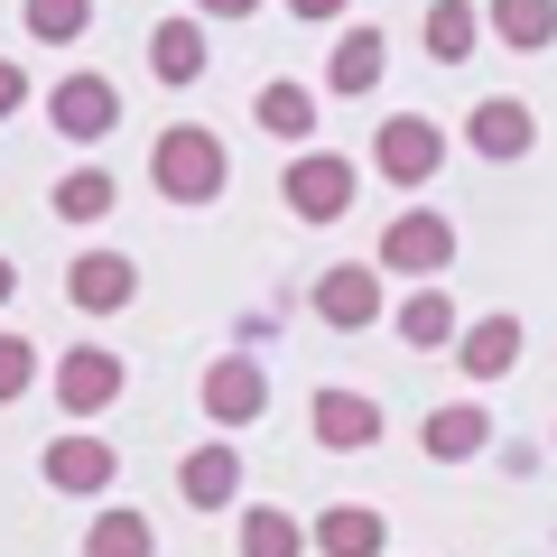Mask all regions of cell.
<instances>
[{"mask_svg": "<svg viewBox=\"0 0 557 557\" xmlns=\"http://www.w3.org/2000/svg\"><path fill=\"white\" fill-rule=\"evenodd\" d=\"M465 139H474L483 159H530V139H539V121H530V102L493 94V102H474V121H465Z\"/></svg>", "mask_w": 557, "mask_h": 557, "instance_id": "cell-13", "label": "cell"}, {"mask_svg": "<svg viewBox=\"0 0 557 557\" xmlns=\"http://www.w3.org/2000/svg\"><path fill=\"white\" fill-rule=\"evenodd\" d=\"M121 381H131V372H121V354H112V344H75V354L57 362V409L84 428V418H102V409L121 399Z\"/></svg>", "mask_w": 557, "mask_h": 557, "instance_id": "cell-4", "label": "cell"}, {"mask_svg": "<svg viewBox=\"0 0 557 557\" xmlns=\"http://www.w3.org/2000/svg\"><path fill=\"white\" fill-rule=\"evenodd\" d=\"M205 418H214V428H251L260 409H270V381H260V362L251 354H223L214 372H205Z\"/></svg>", "mask_w": 557, "mask_h": 557, "instance_id": "cell-7", "label": "cell"}, {"mask_svg": "<svg viewBox=\"0 0 557 557\" xmlns=\"http://www.w3.org/2000/svg\"><path fill=\"white\" fill-rule=\"evenodd\" d=\"M149 177H159L168 205H214L223 196V139L196 131V121H168L149 139Z\"/></svg>", "mask_w": 557, "mask_h": 557, "instance_id": "cell-1", "label": "cell"}, {"mask_svg": "<svg viewBox=\"0 0 557 557\" xmlns=\"http://www.w3.org/2000/svg\"><path fill=\"white\" fill-rule=\"evenodd\" d=\"M465 47H474V10H465V0H437V10H428V57L456 65Z\"/></svg>", "mask_w": 557, "mask_h": 557, "instance_id": "cell-26", "label": "cell"}, {"mask_svg": "<svg viewBox=\"0 0 557 557\" xmlns=\"http://www.w3.org/2000/svg\"><path fill=\"white\" fill-rule=\"evenodd\" d=\"M446 260H456V223H446V214H428V205L391 214V233H381V270H399V278H437Z\"/></svg>", "mask_w": 557, "mask_h": 557, "instance_id": "cell-3", "label": "cell"}, {"mask_svg": "<svg viewBox=\"0 0 557 557\" xmlns=\"http://www.w3.org/2000/svg\"><path fill=\"white\" fill-rule=\"evenodd\" d=\"M251 121H260V131H270V139H307V131H317V94H307V84H288V75H278V84H260Z\"/></svg>", "mask_w": 557, "mask_h": 557, "instance_id": "cell-18", "label": "cell"}, {"mask_svg": "<svg viewBox=\"0 0 557 557\" xmlns=\"http://www.w3.org/2000/svg\"><path fill=\"white\" fill-rule=\"evenodd\" d=\"M317 557H381L391 548V530H381V511H362V502H335V511H317Z\"/></svg>", "mask_w": 557, "mask_h": 557, "instance_id": "cell-14", "label": "cell"}, {"mask_svg": "<svg viewBox=\"0 0 557 557\" xmlns=\"http://www.w3.org/2000/svg\"><path fill=\"white\" fill-rule=\"evenodd\" d=\"M196 10H205V20H251L260 0H196Z\"/></svg>", "mask_w": 557, "mask_h": 557, "instance_id": "cell-29", "label": "cell"}, {"mask_svg": "<svg viewBox=\"0 0 557 557\" xmlns=\"http://www.w3.org/2000/svg\"><path fill=\"white\" fill-rule=\"evenodd\" d=\"M381 57H391L381 28H354V38L335 47V65H325V84H335V94H372V84H381Z\"/></svg>", "mask_w": 557, "mask_h": 557, "instance_id": "cell-23", "label": "cell"}, {"mask_svg": "<svg viewBox=\"0 0 557 557\" xmlns=\"http://www.w3.org/2000/svg\"><path fill=\"white\" fill-rule=\"evenodd\" d=\"M177 493L196 502V511H223V502L242 493V456L233 446H196V456L177 465Z\"/></svg>", "mask_w": 557, "mask_h": 557, "instance_id": "cell-15", "label": "cell"}, {"mask_svg": "<svg viewBox=\"0 0 557 557\" xmlns=\"http://www.w3.org/2000/svg\"><path fill=\"white\" fill-rule=\"evenodd\" d=\"M493 38L502 47H548L557 38V0H493Z\"/></svg>", "mask_w": 557, "mask_h": 557, "instance_id": "cell-25", "label": "cell"}, {"mask_svg": "<svg viewBox=\"0 0 557 557\" xmlns=\"http://www.w3.org/2000/svg\"><path fill=\"white\" fill-rule=\"evenodd\" d=\"M84 557H159V530L112 502V511H94V530H84Z\"/></svg>", "mask_w": 557, "mask_h": 557, "instance_id": "cell-21", "label": "cell"}, {"mask_svg": "<svg viewBox=\"0 0 557 557\" xmlns=\"http://www.w3.org/2000/svg\"><path fill=\"white\" fill-rule=\"evenodd\" d=\"M20 102H28V75H20V65H10V57H0V121L20 112Z\"/></svg>", "mask_w": 557, "mask_h": 557, "instance_id": "cell-28", "label": "cell"}, {"mask_svg": "<svg viewBox=\"0 0 557 557\" xmlns=\"http://www.w3.org/2000/svg\"><path fill=\"white\" fill-rule=\"evenodd\" d=\"M84 20H94V0H20V28H28L38 47H75Z\"/></svg>", "mask_w": 557, "mask_h": 557, "instance_id": "cell-24", "label": "cell"}, {"mask_svg": "<svg viewBox=\"0 0 557 557\" xmlns=\"http://www.w3.org/2000/svg\"><path fill=\"white\" fill-rule=\"evenodd\" d=\"M456 362H465V381H502V372L520 362V317H483V325H465Z\"/></svg>", "mask_w": 557, "mask_h": 557, "instance_id": "cell-16", "label": "cell"}, {"mask_svg": "<svg viewBox=\"0 0 557 557\" xmlns=\"http://www.w3.org/2000/svg\"><path fill=\"white\" fill-rule=\"evenodd\" d=\"M28 381H38V344L0 335V399H28Z\"/></svg>", "mask_w": 557, "mask_h": 557, "instance_id": "cell-27", "label": "cell"}, {"mask_svg": "<svg viewBox=\"0 0 557 557\" xmlns=\"http://www.w3.org/2000/svg\"><path fill=\"white\" fill-rule=\"evenodd\" d=\"M112 196H121L112 168H65L47 205H57V223H102V214H112Z\"/></svg>", "mask_w": 557, "mask_h": 557, "instance_id": "cell-20", "label": "cell"}, {"mask_svg": "<svg viewBox=\"0 0 557 557\" xmlns=\"http://www.w3.org/2000/svg\"><path fill=\"white\" fill-rule=\"evenodd\" d=\"M372 168L391 186H437L446 131H437V121H418V112H391V121H381V139H372Z\"/></svg>", "mask_w": 557, "mask_h": 557, "instance_id": "cell-2", "label": "cell"}, {"mask_svg": "<svg viewBox=\"0 0 557 557\" xmlns=\"http://www.w3.org/2000/svg\"><path fill=\"white\" fill-rule=\"evenodd\" d=\"M317 446H325V456H362V446H381V409L362 391H317Z\"/></svg>", "mask_w": 557, "mask_h": 557, "instance_id": "cell-11", "label": "cell"}, {"mask_svg": "<svg viewBox=\"0 0 557 557\" xmlns=\"http://www.w3.org/2000/svg\"><path fill=\"white\" fill-rule=\"evenodd\" d=\"M288 214H298V223H335V214H354V159H335V149H307V159L288 168Z\"/></svg>", "mask_w": 557, "mask_h": 557, "instance_id": "cell-6", "label": "cell"}, {"mask_svg": "<svg viewBox=\"0 0 557 557\" xmlns=\"http://www.w3.org/2000/svg\"><path fill=\"white\" fill-rule=\"evenodd\" d=\"M465 325H456V298L446 288H418L409 307H399V344H418V354H437V344H456Z\"/></svg>", "mask_w": 557, "mask_h": 557, "instance_id": "cell-22", "label": "cell"}, {"mask_svg": "<svg viewBox=\"0 0 557 557\" xmlns=\"http://www.w3.org/2000/svg\"><path fill=\"white\" fill-rule=\"evenodd\" d=\"M38 474H47V493H75V502H94L102 483H121V456L94 437V428H65V437L38 456Z\"/></svg>", "mask_w": 557, "mask_h": 557, "instance_id": "cell-5", "label": "cell"}, {"mask_svg": "<svg viewBox=\"0 0 557 557\" xmlns=\"http://www.w3.org/2000/svg\"><path fill=\"white\" fill-rule=\"evenodd\" d=\"M47 121H57L65 139H112V121H121L112 75H65L57 94H47Z\"/></svg>", "mask_w": 557, "mask_h": 557, "instance_id": "cell-8", "label": "cell"}, {"mask_svg": "<svg viewBox=\"0 0 557 557\" xmlns=\"http://www.w3.org/2000/svg\"><path fill=\"white\" fill-rule=\"evenodd\" d=\"M418 446L437 465H465L493 446V409H474V399H446V409H428V428H418Z\"/></svg>", "mask_w": 557, "mask_h": 557, "instance_id": "cell-12", "label": "cell"}, {"mask_svg": "<svg viewBox=\"0 0 557 557\" xmlns=\"http://www.w3.org/2000/svg\"><path fill=\"white\" fill-rule=\"evenodd\" d=\"M307 548H317V539L278 511V502H251V511H242V557H307Z\"/></svg>", "mask_w": 557, "mask_h": 557, "instance_id": "cell-19", "label": "cell"}, {"mask_svg": "<svg viewBox=\"0 0 557 557\" xmlns=\"http://www.w3.org/2000/svg\"><path fill=\"white\" fill-rule=\"evenodd\" d=\"M65 298H75L84 317H121V307L139 298V260H121V251H84L75 270H65Z\"/></svg>", "mask_w": 557, "mask_h": 557, "instance_id": "cell-9", "label": "cell"}, {"mask_svg": "<svg viewBox=\"0 0 557 557\" xmlns=\"http://www.w3.org/2000/svg\"><path fill=\"white\" fill-rule=\"evenodd\" d=\"M20 298V260H0V307Z\"/></svg>", "mask_w": 557, "mask_h": 557, "instance_id": "cell-31", "label": "cell"}, {"mask_svg": "<svg viewBox=\"0 0 557 557\" xmlns=\"http://www.w3.org/2000/svg\"><path fill=\"white\" fill-rule=\"evenodd\" d=\"M298 20H335V10H354V0H288Z\"/></svg>", "mask_w": 557, "mask_h": 557, "instance_id": "cell-30", "label": "cell"}, {"mask_svg": "<svg viewBox=\"0 0 557 557\" xmlns=\"http://www.w3.org/2000/svg\"><path fill=\"white\" fill-rule=\"evenodd\" d=\"M149 75L159 84H196L205 75V28L196 20H159L149 28Z\"/></svg>", "mask_w": 557, "mask_h": 557, "instance_id": "cell-17", "label": "cell"}, {"mask_svg": "<svg viewBox=\"0 0 557 557\" xmlns=\"http://www.w3.org/2000/svg\"><path fill=\"white\" fill-rule=\"evenodd\" d=\"M317 317L344 325V335H362V325L381 317V270L372 260H335V270L317 278Z\"/></svg>", "mask_w": 557, "mask_h": 557, "instance_id": "cell-10", "label": "cell"}]
</instances>
